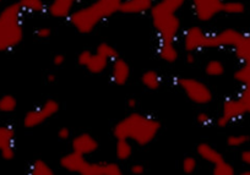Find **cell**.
<instances>
[{"instance_id":"obj_13","label":"cell","mask_w":250,"mask_h":175,"mask_svg":"<svg viewBox=\"0 0 250 175\" xmlns=\"http://www.w3.org/2000/svg\"><path fill=\"white\" fill-rule=\"evenodd\" d=\"M110 75H112V81L117 86H124L128 82L131 75V69L124 59L117 58L115 60L112 61V70H110Z\"/></svg>"},{"instance_id":"obj_4","label":"cell","mask_w":250,"mask_h":175,"mask_svg":"<svg viewBox=\"0 0 250 175\" xmlns=\"http://www.w3.org/2000/svg\"><path fill=\"white\" fill-rule=\"evenodd\" d=\"M153 27L157 32L160 42H174L180 32V19L177 14L155 13L150 11Z\"/></svg>"},{"instance_id":"obj_36","label":"cell","mask_w":250,"mask_h":175,"mask_svg":"<svg viewBox=\"0 0 250 175\" xmlns=\"http://www.w3.org/2000/svg\"><path fill=\"white\" fill-rule=\"evenodd\" d=\"M93 53L91 52V50H83V52L80 53V54L78 55V64L80 66H83V68H86V65H87V63L90 61L91 57H92Z\"/></svg>"},{"instance_id":"obj_1","label":"cell","mask_w":250,"mask_h":175,"mask_svg":"<svg viewBox=\"0 0 250 175\" xmlns=\"http://www.w3.org/2000/svg\"><path fill=\"white\" fill-rule=\"evenodd\" d=\"M160 130L161 123L157 119L141 113H131L115 124L113 135L117 140H130L139 146H147Z\"/></svg>"},{"instance_id":"obj_32","label":"cell","mask_w":250,"mask_h":175,"mask_svg":"<svg viewBox=\"0 0 250 175\" xmlns=\"http://www.w3.org/2000/svg\"><path fill=\"white\" fill-rule=\"evenodd\" d=\"M235 173L234 167L223 158L218 163L213 164V174L215 175H233Z\"/></svg>"},{"instance_id":"obj_42","label":"cell","mask_w":250,"mask_h":175,"mask_svg":"<svg viewBox=\"0 0 250 175\" xmlns=\"http://www.w3.org/2000/svg\"><path fill=\"white\" fill-rule=\"evenodd\" d=\"M66 58L64 54H57L54 55V58H53V64H54L55 66H62V64L65 63Z\"/></svg>"},{"instance_id":"obj_7","label":"cell","mask_w":250,"mask_h":175,"mask_svg":"<svg viewBox=\"0 0 250 175\" xmlns=\"http://www.w3.org/2000/svg\"><path fill=\"white\" fill-rule=\"evenodd\" d=\"M245 33L234 28H226L220 32L206 33L205 48H235L244 38Z\"/></svg>"},{"instance_id":"obj_30","label":"cell","mask_w":250,"mask_h":175,"mask_svg":"<svg viewBox=\"0 0 250 175\" xmlns=\"http://www.w3.org/2000/svg\"><path fill=\"white\" fill-rule=\"evenodd\" d=\"M250 141V136L247 134H233L227 137V145L233 148H239L247 145Z\"/></svg>"},{"instance_id":"obj_24","label":"cell","mask_w":250,"mask_h":175,"mask_svg":"<svg viewBox=\"0 0 250 175\" xmlns=\"http://www.w3.org/2000/svg\"><path fill=\"white\" fill-rule=\"evenodd\" d=\"M18 4L21 10L26 13H43L45 10V3L43 0H19Z\"/></svg>"},{"instance_id":"obj_26","label":"cell","mask_w":250,"mask_h":175,"mask_svg":"<svg viewBox=\"0 0 250 175\" xmlns=\"http://www.w3.org/2000/svg\"><path fill=\"white\" fill-rule=\"evenodd\" d=\"M96 53L100 55H102L103 58H105L108 61H113L115 60L117 58H119V53L118 50L113 47L112 44L107 42H102L97 45L96 48Z\"/></svg>"},{"instance_id":"obj_16","label":"cell","mask_w":250,"mask_h":175,"mask_svg":"<svg viewBox=\"0 0 250 175\" xmlns=\"http://www.w3.org/2000/svg\"><path fill=\"white\" fill-rule=\"evenodd\" d=\"M75 3L73 0H52L48 6V13L57 19H66L73 14Z\"/></svg>"},{"instance_id":"obj_14","label":"cell","mask_w":250,"mask_h":175,"mask_svg":"<svg viewBox=\"0 0 250 175\" xmlns=\"http://www.w3.org/2000/svg\"><path fill=\"white\" fill-rule=\"evenodd\" d=\"M86 163H87V159H86L85 156L80 155V153L75 152V151H71L70 153H66V155H64L60 158L62 168H64V169L70 173H79V174H81Z\"/></svg>"},{"instance_id":"obj_10","label":"cell","mask_w":250,"mask_h":175,"mask_svg":"<svg viewBox=\"0 0 250 175\" xmlns=\"http://www.w3.org/2000/svg\"><path fill=\"white\" fill-rule=\"evenodd\" d=\"M206 32H204L200 26H191L185 30L183 35V45L187 52L195 53L198 50L205 49Z\"/></svg>"},{"instance_id":"obj_11","label":"cell","mask_w":250,"mask_h":175,"mask_svg":"<svg viewBox=\"0 0 250 175\" xmlns=\"http://www.w3.org/2000/svg\"><path fill=\"white\" fill-rule=\"evenodd\" d=\"M83 175H122L123 170L115 162H88L83 167Z\"/></svg>"},{"instance_id":"obj_3","label":"cell","mask_w":250,"mask_h":175,"mask_svg":"<svg viewBox=\"0 0 250 175\" xmlns=\"http://www.w3.org/2000/svg\"><path fill=\"white\" fill-rule=\"evenodd\" d=\"M21 15L22 10L18 3L10 4L0 13V52L13 49L22 40Z\"/></svg>"},{"instance_id":"obj_9","label":"cell","mask_w":250,"mask_h":175,"mask_svg":"<svg viewBox=\"0 0 250 175\" xmlns=\"http://www.w3.org/2000/svg\"><path fill=\"white\" fill-rule=\"evenodd\" d=\"M193 11L198 20L210 21L222 13L223 0H191Z\"/></svg>"},{"instance_id":"obj_34","label":"cell","mask_w":250,"mask_h":175,"mask_svg":"<svg viewBox=\"0 0 250 175\" xmlns=\"http://www.w3.org/2000/svg\"><path fill=\"white\" fill-rule=\"evenodd\" d=\"M242 103L244 104V107L247 108L248 114H250V82L244 83L242 85V90H240L239 96H238Z\"/></svg>"},{"instance_id":"obj_25","label":"cell","mask_w":250,"mask_h":175,"mask_svg":"<svg viewBox=\"0 0 250 175\" xmlns=\"http://www.w3.org/2000/svg\"><path fill=\"white\" fill-rule=\"evenodd\" d=\"M15 131L10 126H0V151L14 146Z\"/></svg>"},{"instance_id":"obj_22","label":"cell","mask_w":250,"mask_h":175,"mask_svg":"<svg viewBox=\"0 0 250 175\" xmlns=\"http://www.w3.org/2000/svg\"><path fill=\"white\" fill-rule=\"evenodd\" d=\"M235 57L242 61L243 64L250 65V35H245L242 42L234 48Z\"/></svg>"},{"instance_id":"obj_27","label":"cell","mask_w":250,"mask_h":175,"mask_svg":"<svg viewBox=\"0 0 250 175\" xmlns=\"http://www.w3.org/2000/svg\"><path fill=\"white\" fill-rule=\"evenodd\" d=\"M30 173L33 175H53L54 170L52 169L47 162L42 159H37L30 165Z\"/></svg>"},{"instance_id":"obj_12","label":"cell","mask_w":250,"mask_h":175,"mask_svg":"<svg viewBox=\"0 0 250 175\" xmlns=\"http://www.w3.org/2000/svg\"><path fill=\"white\" fill-rule=\"evenodd\" d=\"M71 148L86 157V156L93 155L98 150V141L88 133L79 134L71 141Z\"/></svg>"},{"instance_id":"obj_38","label":"cell","mask_w":250,"mask_h":175,"mask_svg":"<svg viewBox=\"0 0 250 175\" xmlns=\"http://www.w3.org/2000/svg\"><path fill=\"white\" fill-rule=\"evenodd\" d=\"M35 35L37 36L41 39H45V38H49L50 35H52V30L49 27H38L36 30Z\"/></svg>"},{"instance_id":"obj_21","label":"cell","mask_w":250,"mask_h":175,"mask_svg":"<svg viewBox=\"0 0 250 175\" xmlns=\"http://www.w3.org/2000/svg\"><path fill=\"white\" fill-rule=\"evenodd\" d=\"M141 83L148 90H158L162 85V78L155 70H147L141 75Z\"/></svg>"},{"instance_id":"obj_20","label":"cell","mask_w":250,"mask_h":175,"mask_svg":"<svg viewBox=\"0 0 250 175\" xmlns=\"http://www.w3.org/2000/svg\"><path fill=\"white\" fill-rule=\"evenodd\" d=\"M108 64H109V61H108L105 58H103L102 55L97 54V53H93L90 61H88L87 65H86V69H87L91 74L98 75V74H102L103 71L107 69Z\"/></svg>"},{"instance_id":"obj_47","label":"cell","mask_w":250,"mask_h":175,"mask_svg":"<svg viewBox=\"0 0 250 175\" xmlns=\"http://www.w3.org/2000/svg\"><path fill=\"white\" fill-rule=\"evenodd\" d=\"M242 174H244V175H250V170H244V172H243Z\"/></svg>"},{"instance_id":"obj_8","label":"cell","mask_w":250,"mask_h":175,"mask_svg":"<svg viewBox=\"0 0 250 175\" xmlns=\"http://www.w3.org/2000/svg\"><path fill=\"white\" fill-rule=\"evenodd\" d=\"M248 114L247 108L239 98H227L222 104V114L217 118V124L220 128H226L232 121L239 120Z\"/></svg>"},{"instance_id":"obj_2","label":"cell","mask_w":250,"mask_h":175,"mask_svg":"<svg viewBox=\"0 0 250 175\" xmlns=\"http://www.w3.org/2000/svg\"><path fill=\"white\" fill-rule=\"evenodd\" d=\"M123 0H95L93 3L73 11L69 16L71 25L80 33H91L103 20L120 13Z\"/></svg>"},{"instance_id":"obj_39","label":"cell","mask_w":250,"mask_h":175,"mask_svg":"<svg viewBox=\"0 0 250 175\" xmlns=\"http://www.w3.org/2000/svg\"><path fill=\"white\" fill-rule=\"evenodd\" d=\"M0 152H1V157L6 160H11L14 157H15V150H14V146L4 148V150H1Z\"/></svg>"},{"instance_id":"obj_29","label":"cell","mask_w":250,"mask_h":175,"mask_svg":"<svg viewBox=\"0 0 250 175\" xmlns=\"http://www.w3.org/2000/svg\"><path fill=\"white\" fill-rule=\"evenodd\" d=\"M226 68L220 60H210L205 65V74L210 78H218L225 74Z\"/></svg>"},{"instance_id":"obj_33","label":"cell","mask_w":250,"mask_h":175,"mask_svg":"<svg viewBox=\"0 0 250 175\" xmlns=\"http://www.w3.org/2000/svg\"><path fill=\"white\" fill-rule=\"evenodd\" d=\"M234 78L240 85L250 82V65L249 64H243L239 69L234 73Z\"/></svg>"},{"instance_id":"obj_6","label":"cell","mask_w":250,"mask_h":175,"mask_svg":"<svg viewBox=\"0 0 250 175\" xmlns=\"http://www.w3.org/2000/svg\"><path fill=\"white\" fill-rule=\"evenodd\" d=\"M59 109L60 104L57 100L48 99L42 105L26 113L25 118H23V125L28 129L37 128V126L42 125L47 120H49L50 118H53L59 112Z\"/></svg>"},{"instance_id":"obj_15","label":"cell","mask_w":250,"mask_h":175,"mask_svg":"<svg viewBox=\"0 0 250 175\" xmlns=\"http://www.w3.org/2000/svg\"><path fill=\"white\" fill-rule=\"evenodd\" d=\"M155 5V0H123L120 13L126 15H139L150 11Z\"/></svg>"},{"instance_id":"obj_43","label":"cell","mask_w":250,"mask_h":175,"mask_svg":"<svg viewBox=\"0 0 250 175\" xmlns=\"http://www.w3.org/2000/svg\"><path fill=\"white\" fill-rule=\"evenodd\" d=\"M240 159L247 167L250 168V150H244L240 153Z\"/></svg>"},{"instance_id":"obj_5","label":"cell","mask_w":250,"mask_h":175,"mask_svg":"<svg viewBox=\"0 0 250 175\" xmlns=\"http://www.w3.org/2000/svg\"><path fill=\"white\" fill-rule=\"evenodd\" d=\"M177 85L189 99L199 105H205L212 100L213 96L206 83L193 78H178Z\"/></svg>"},{"instance_id":"obj_49","label":"cell","mask_w":250,"mask_h":175,"mask_svg":"<svg viewBox=\"0 0 250 175\" xmlns=\"http://www.w3.org/2000/svg\"><path fill=\"white\" fill-rule=\"evenodd\" d=\"M1 3H3V0H0V4H1Z\"/></svg>"},{"instance_id":"obj_28","label":"cell","mask_w":250,"mask_h":175,"mask_svg":"<svg viewBox=\"0 0 250 175\" xmlns=\"http://www.w3.org/2000/svg\"><path fill=\"white\" fill-rule=\"evenodd\" d=\"M222 13L227 15H240L245 13V5L242 1H223Z\"/></svg>"},{"instance_id":"obj_18","label":"cell","mask_w":250,"mask_h":175,"mask_svg":"<svg viewBox=\"0 0 250 175\" xmlns=\"http://www.w3.org/2000/svg\"><path fill=\"white\" fill-rule=\"evenodd\" d=\"M157 52L161 59L166 63H175L179 58V52L174 45V42H160Z\"/></svg>"},{"instance_id":"obj_45","label":"cell","mask_w":250,"mask_h":175,"mask_svg":"<svg viewBox=\"0 0 250 175\" xmlns=\"http://www.w3.org/2000/svg\"><path fill=\"white\" fill-rule=\"evenodd\" d=\"M136 105H138V100H136L135 98H130V99H128V107L130 108V109H135Z\"/></svg>"},{"instance_id":"obj_44","label":"cell","mask_w":250,"mask_h":175,"mask_svg":"<svg viewBox=\"0 0 250 175\" xmlns=\"http://www.w3.org/2000/svg\"><path fill=\"white\" fill-rule=\"evenodd\" d=\"M185 59H187V63L188 64H194L195 63V57H194V53H190V52H188L187 57H185Z\"/></svg>"},{"instance_id":"obj_19","label":"cell","mask_w":250,"mask_h":175,"mask_svg":"<svg viewBox=\"0 0 250 175\" xmlns=\"http://www.w3.org/2000/svg\"><path fill=\"white\" fill-rule=\"evenodd\" d=\"M187 0H160L152 6L150 11L166 14H177Z\"/></svg>"},{"instance_id":"obj_40","label":"cell","mask_w":250,"mask_h":175,"mask_svg":"<svg viewBox=\"0 0 250 175\" xmlns=\"http://www.w3.org/2000/svg\"><path fill=\"white\" fill-rule=\"evenodd\" d=\"M58 137L62 141H66L71 137V133L68 128H62L58 131Z\"/></svg>"},{"instance_id":"obj_17","label":"cell","mask_w":250,"mask_h":175,"mask_svg":"<svg viewBox=\"0 0 250 175\" xmlns=\"http://www.w3.org/2000/svg\"><path fill=\"white\" fill-rule=\"evenodd\" d=\"M196 153H198V156L201 159H204L205 162L210 163L212 165L223 159L222 153L208 142L199 143L198 147H196Z\"/></svg>"},{"instance_id":"obj_37","label":"cell","mask_w":250,"mask_h":175,"mask_svg":"<svg viewBox=\"0 0 250 175\" xmlns=\"http://www.w3.org/2000/svg\"><path fill=\"white\" fill-rule=\"evenodd\" d=\"M196 120H198V123L203 126H208L213 123V119L211 118V115L206 112L199 113V114L196 115Z\"/></svg>"},{"instance_id":"obj_35","label":"cell","mask_w":250,"mask_h":175,"mask_svg":"<svg viewBox=\"0 0 250 175\" xmlns=\"http://www.w3.org/2000/svg\"><path fill=\"white\" fill-rule=\"evenodd\" d=\"M196 167H198V162L194 157H187L183 159L182 162V169L185 174H193L196 170Z\"/></svg>"},{"instance_id":"obj_23","label":"cell","mask_w":250,"mask_h":175,"mask_svg":"<svg viewBox=\"0 0 250 175\" xmlns=\"http://www.w3.org/2000/svg\"><path fill=\"white\" fill-rule=\"evenodd\" d=\"M134 148L130 140H117L115 156L119 160H128L133 156Z\"/></svg>"},{"instance_id":"obj_41","label":"cell","mask_w":250,"mask_h":175,"mask_svg":"<svg viewBox=\"0 0 250 175\" xmlns=\"http://www.w3.org/2000/svg\"><path fill=\"white\" fill-rule=\"evenodd\" d=\"M130 172L134 175H143L145 173V167L143 164H140V163H135V164L131 165Z\"/></svg>"},{"instance_id":"obj_31","label":"cell","mask_w":250,"mask_h":175,"mask_svg":"<svg viewBox=\"0 0 250 175\" xmlns=\"http://www.w3.org/2000/svg\"><path fill=\"white\" fill-rule=\"evenodd\" d=\"M18 107V100L14 96L5 95L0 98V112L11 113Z\"/></svg>"},{"instance_id":"obj_46","label":"cell","mask_w":250,"mask_h":175,"mask_svg":"<svg viewBox=\"0 0 250 175\" xmlns=\"http://www.w3.org/2000/svg\"><path fill=\"white\" fill-rule=\"evenodd\" d=\"M47 81L49 83H53L57 81V75H54V74H49V75L47 76Z\"/></svg>"},{"instance_id":"obj_48","label":"cell","mask_w":250,"mask_h":175,"mask_svg":"<svg viewBox=\"0 0 250 175\" xmlns=\"http://www.w3.org/2000/svg\"><path fill=\"white\" fill-rule=\"evenodd\" d=\"M74 3H78V1H81V0H73Z\"/></svg>"}]
</instances>
